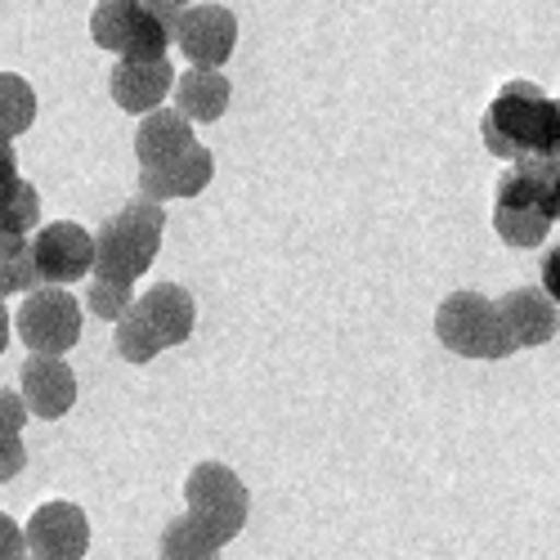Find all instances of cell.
<instances>
[{
	"label": "cell",
	"mask_w": 560,
	"mask_h": 560,
	"mask_svg": "<svg viewBox=\"0 0 560 560\" xmlns=\"http://www.w3.org/2000/svg\"><path fill=\"white\" fill-rule=\"evenodd\" d=\"M485 149L502 162H529V158H560V113L556 100L538 81H502L480 117Z\"/></svg>",
	"instance_id": "cell-1"
},
{
	"label": "cell",
	"mask_w": 560,
	"mask_h": 560,
	"mask_svg": "<svg viewBox=\"0 0 560 560\" xmlns=\"http://www.w3.org/2000/svg\"><path fill=\"white\" fill-rule=\"evenodd\" d=\"M166 233V211L158 198H130L117 215H108L95 229V273L100 278H121L135 283L139 273H149Z\"/></svg>",
	"instance_id": "cell-2"
},
{
	"label": "cell",
	"mask_w": 560,
	"mask_h": 560,
	"mask_svg": "<svg viewBox=\"0 0 560 560\" xmlns=\"http://www.w3.org/2000/svg\"><path fill=\"white\" fill-rule=\"evenodd\" d=\"M435 337L444 350L462 354V359H506L516 354L506 328H502V314L498 301H489L485 292H448L435 310Z\"/></svg>",
	"instance_id": "cell-3"
},
{
	"label": "cell",
	"mask_w": 560,
	"mask_h": 560,
	"mask_svg": "<svg viewBox=\"0 0 560 560\" xmlns=\"http://www.w3.org/2000/svg\"><path fill=\"white\" fill-rule=\"evenodd\" d=\"M184 502H189V511L220 542L238 538L252 516V493H247L243 476L224 462H198L189 480H184Z\"/></svg>",
	"instance_id": "cell-4"
},
{
	"label": "cell",
	"mask_w": 560,
	"mask_h": 560,
	"mask_svg": "<svg viewBox=\"0 0 560 560\" xmlns=\"http://www.w3.org/2000/svg\"><path fill=\"white\" fill-rule=\"evenodd\" d=\"M14 332L32 354H68L81 341V301L68 288L40 283L23 296Z\"/></svg>",
	"instance_id": "cell-5"
},
{
	"label": "cell",
	"mask_w": 560,
	"mask_h": 560,
	"mask_svg": "<svg viewBox=\"0 0 560 560\" xmlns=\"http://www.w3.org/2000/svg\"><path fill=\"white\" fill-rule=\"evenodd\" d=\"M90 36L117 59H166L175 36L139 0H100L90 14Z\"/></svg>",
	"instance_id": "cell-6"
},
{
	"label": "cell",
	"mask_w": 560,
	"mask_h": 560,
	"mask_svg": "<svg viewBox=\"0 0 560 560\" xmlns=\"http://www.w3.org/2000/svg\"><path fill=\"white\" fill-rule=\"evenodd\" d=\"M32 260L40 283H81L85 273H95V233L81 229L77 220H50L45 229H36L32 238Z\"/></svg>",
	"instance_id": "cell-7"
},
{
	"label": "cell",
	"mask_w": 560,
	"mask_h": 560,
	"mask_svg": "<svg viewBox=\"0 0 560 560\" xmlns=\"http://www.w3.org/2000/svg\"><path fill=\"white\" fill-rule=\"evenodd\" d=\"M175 45L189 59V68H224L233 45H238V19L224 5H211V0H198V5H184Z\"/></svg>",
	"instance_id": "cell-8"
},
{
	"label": "cell",
	"mask_w": 560,
	"mask_h": 560,
	"mask_svg": "<svg viewBox=\"0 0 560 560\" xmlns=\"http://www.w3.org/2000/svg\"><path fill=\"white\" fill-rule=\"evenodd\" d=\"M23 529H27V551L36 560H85L90 551V516L63 498L40 502Z\"/></svg>",
	"instance_id": "cell-9"
},
{
	"label": "cell",
	"mask_w": 560,
	"mask_h": 560,
	"mask_svg": "<svg viewBox=\"0 0 560 560\" xmlns=\"http://www.w3.org/2000/svg\"><path fill=\"white\" fill-rule=\"evenodd\" d=\"M19 390L32 408V417L59 422L77 404V372L68 368L63 354H27V363L19 372Z\"/></svg>",
	"instance_id": "cell-10"
},
{
	"label": "cell",
	"mask_w": 560,
	"mask_h": 560,
	"mask_svg": "<svg viewBox=\"0 0 560 560\" xmlns=\"http://www.w3.org/2000/svg\"><path fill=\"white\" fill-rule=\"evenodd\" d=\"M130 314L153 332V341L162 350L184 346L194 337V328H198V301L184 292L179 283H153L144 296H135Z\"/></svg>",
	"instance_id": "cell-11"
},
{
	"label": "cell",
	"mask_w": 560,
	"mask_h": 560,
	"mask_svg": "<svg viewBox=\"0 0 560 560\" xmlns=\"http://www.w3.org/2000/svg\"><path fill=\"white\" fill-rule=\"evenodd\" d=\"M498 314L516 350L547 346L560 328V305L542 288H511L506 296H498Z\"/></svg>",
	"instance_id": "cell-12"
},
{
	"label": "cell",
	"mask_w": 560,
	"mask_h": 560,
	"mask_svg": "<svg viewBox=\"0 0 560 560\" xmlns=\"http://www.w3.org/2000/svg\"><path fill=\"white\" fill-rule=\"evenodd\" d=\"M108 90H113V104L144 117L153 108H162V100L175 90V68L171 59H121L108 77Z\"/></svg>",
	"instance_id": "cell-13"
},
{
	"label": "cell",
	"mask_w": 560,
	"mask_h": 560,
	"mask_svg": "<svg viewBox=\"0 0 560 560\" xmlns=\"http://www.w3.org/2000/svg\"><path fill=\"white\" fill-rule=\"evenodd\" d=\"M215 175V158L211 149L194 144L189 153H179L162 166H139V194L144 198H158V202H171V198H198Z\"/></svg>",
	"instance_id": "cell-14"
},
{
	"label": "cell",
	"mask_w": 560,
	"mask_h": 560,
	"mask_svg": "<svg viewBox=\"0 0 560 560\" xmlns=\"http://www.w3.org/2000/svg\"><path fill=\"white\" fill-rule=\"evenodd\" d=\"M194 144H198L194 121L184 117L179 108H153V113L139 117V126H135V158H139V166H162V162H171L179 153H189Z\"/></svg>",
	"instance_id": "cell-15"
},
{
	"label": "cell",
	"mask_w": 560,
	"mask_h": 560,
	"mask_svg": "<svg viewBox=\"0 0 560 560\" xmlns=\"http://www.w3.org/2000/svg\"><path fill=\"white\" fill-rule=\"evenodd\" d=\"M229 95L233 85L220 68H189L184 77H175V90H171L175 108L189 121H220L229 108Z\"/></svg>",
	"instance_id": "cell-16"
},
{
	"label": "cell",
	"mask_w": 560,
	"mask_h": 560,
	"mask_svg": "<svg viewBox=\"0 0 560 560\" xmlns=\"http://www.w3.org/2000/svg\"><path fill=\"white\" fill-rule=\"evenodd\" d=\"M220 547H224V542L194 516V511H184V516L166 521L162 542H158V556H162V560H215Z\"/></svg>",
	"instance_id": "cell-17"
},
{
	"label": "cell",
	"mask_w": 560,
	"mask_h": 560,
	"mask_svg": "<svg viewBox=\"0 0 560 560\" xmlns=\"http://www.w3.org/2000/svg\"><path fill=\"white\" fill-rule=\"evenodd\" d=\"M36 121V90L19 72H0V135L19 139Z\"/></svg>",
	"instance_id": "cell-18"
},
{
	"label": "cell",
	"mask_w": 560,
	"mask_h": 560,
	"mask_svg": "<svg viewBox=\"0 0 560 560\" xmlns=\"http://www.w3.org/2000/svg\"><path fill=\"white\" fill-rule=\"evenodd\" d=\"M551 215L542 211H521V207H493V233L506 247H542V238L551 233Z\"/></svg>",
	"instance_id": "cell-19"
},
{
	"label": "cell",
	"mask_w": 560,
	"mask_h": 560,
	"mask_svg": "<svg viewBox=\"0 0 560 560\" xmlns=\"http://www.w3.org/2000/svg\"><path fill=\"white\" fill-rule=\"evenodd\" d=\"M40 224V194H36V184L32 179H10L5 189H0V229H10V233H27Z\"/></svg>",
	"instance_id": "cell-20"
},
{
	"label": "cell",
	"mask_w": 560,
	"mask_h": 560,
	"mask_svg": "<svg viewBox=\"0 0 560 560\" xmlns=\"http://www.w3.org/2000/svg\"><path fill=\"white\" fill-rule=\"evenodd\" d=\"M130 305H135V283H121V278H100V273H90V283H85V310L95 314V318L117 323Z\"/></svg>",
	"instance_id": "cell-21"
},
{
	"label": "cell",
	"mask_w": 560,
	"mask_h": 560,
	"mask_svg": "<svg viewBox=\"0 0 560 560\" xmlns=\"http://www.w3.org/2000/svg\"><path fill=\"white\" fill-rule=\"evenodd\" d=\"M117 354H121L126 363H153V359L162 354V346L153 341V332H149L130 310L117 318Z\"/></svg>",
	"instance_id": "cell-22"
},
{
	"label": "cell",
	"mask_w": 560,
	"mask_h": 560,
	"mask_svg": "<svg viewBox=\"0 0 560 560\" xmlns=\"http://www.w3.org/2000/svg\"><path fill=\"white\" fill-rule=\"evenodd\" d=\"M36 283H40V273H36L32 247H27V252H19V256H0V301H10V296H27Z\"/></svg>",
	"instance_id": "cell-23"
},
{
	"label": "cell",
	"mask_w": 560,
	"mask_h": 560,
	"mask_svg": "<svg viewBox=\"0 0 560 560\" xmlns=\"http://www.w3.org/2000/svg\"><path fill=\"white\" fill-rule=\"evenodd\" d=\"M27 466V448H23V435L19 431H0V485L23 476Z\"/></svg>",
	"instance_id": "cell-24"
},
{
	"label": "cell",
	"mask_w": 560,
	"mask_h": 560,
	"mask_svg": "<svg viewBox=\"0 0 560 560\" xmlns=\"http://www.w3.org/2000/svg\"><path fill=\"white\" fill-rule=\"evenodd\" d=\"M27 417H32V408H27L23 390H10V386H0V431H19V435H23Z\"/></svg>",
	"instance_id": "cell-25"
},
{
	"label": "cell",
	"mask_w": 560,
	"mask_h": 560,
	"mask_svg": "<svg viewBox=\"0 0 560 560\" xmlns=\"http://www.w3.org/2000/svg\"><path fill=\"white\" fill-rule=\"evenodd\" d=\"M0 560H27V529L10 511H0Z\"/></svg>",
	"instance_id": "cell-26"
},
{
	"label": "cell",
	"mask_w": 560,
	"mask_h": 560,
	"mask_svg": "<svg viewBox=\"0 0 560 560\" xmlns=\"http://www.w3.org/2000/svg\"><path fill=\"white\" fill-rule=\"evenodd\" d=\"M538 273H542V283H538V288L560 305V243H556L551 252H542V269H538Z\"/></svg>",
	"instance_id": "cell-27"
},
{
	"label": "cell",
	"mask_w": 560,
	"mask_h": 560,
	"mask_svg": "<svg viewBox=\"0 0 560 560\" xmlns=\"http://www.w3.org/2000/svg\"><path fill=\"white\" fill-rule=\"evenodd\" d=\"M10 179H19V153H14V139L0 135V189H5Z\"/></svg>",
	"instance_id": "cell-28"
},
{
	"label": "cell",
	"mask_w": 560,
	"mask_h": 560,
	"mask_svg": "<svg viewBox=\"0 0 560 560\" xmlns=\"http://www.w3.org/2000/svg\"><path fill=\"white\" fill-rule=\"evenodd\" d=\"M32 247V238H23V233H10V229H0V256H19V252H27Z\"/></svg>",
	"instance_id": "cell-29"
},
{
	"label": "cell",
	"mask_w": 560,
	"mask_h": 560,
	"mask_svg": "<svg viewBox=\"0 0 560 560\" xmlns=\"http://www.w3.org/2000/svg\"><path fill=\"white\" fill-rule=\"evenodd\" d=\"M551 220H560V158H556V171H551Z\"/></svg>",
	"instance_id": "cell-30"
},
{
	"label": "cell",
	"mask_w": 560,
	"mask_h": 560,
	"mask_svg": "<svg viewBox=\"0 0 560 560\" xmlns=\"http://www.w3.org/2000/svg\"><path fill=\"white\" fill-rule=\"evenodd\" d=\"M5 346H10V310L0 301V354H5Z\"/></svg>",
	"instance_id": "cell-31"
},
{
	"label": "cell",
	"mask_w": 560,
	"mask_h": 560,
	"mask_svg": "<svg viewBox=\"0 0 560 560\" xmlns=\"http://www.w3.org/2000/svg\"><path fill=\"white\" fill-rule=\"evenodd\" d=\"M179 5H198V0H179Z\"/></svg>",
	"instance_id": "cell-32"
},
{
	"label": "cell",
	"mask_w": 560,
	"mask_h": 560,
	"mask_svg": "<svg viewBox=\"0 0 560 560\" xmlns=\"http://www.w3.org/2000/svg\"><path fill=\"white\" fill-rule=\"evenodd\" d=\"M556 113H560V95H556Z\"/></svg>",
	"instance_id": "cell-33"
},
{
	"label": "cell",
	"mask_w": 560,
	"mask_h": 560,
	"mask_svg": "<svg viewBox=\"0 0 560 560\" xmlns=\"http://www.w3.org/2000/svg\"><path fill=\"white\" fill-rule=\"evenodd\" d=\"M32 560H36V556H32Z\"/></svg>",
	"instance_id": "cell-34"
}]
</instances>
